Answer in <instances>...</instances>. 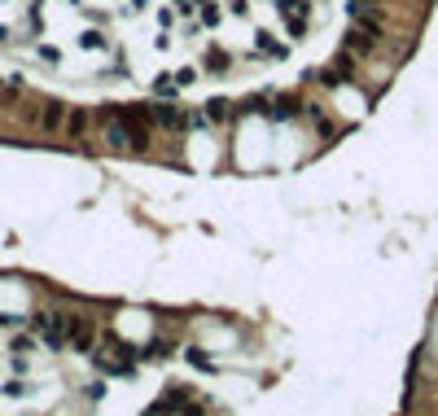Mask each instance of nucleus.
Returning a JSON list of instances; mask_svg holds the SVG:
<instances>
[{
    "label": "nucleus",
    "mask_w": 438,
    "mask_h": 416,
    "mask_svg": "<svg viewBox=\"0 0 438 416\" xmlns=\"http://www.w3.org/2000/svg\"><path fill=\"white\" fill-rule=\"evenodd\" d=\"M136 360H140V351L132 347V342H123L118 333H105V338H101V351H97V368H101V373L132 377L136 373Z\"/></svg>",
    "instance_id": "f257e3e1"
},
{
    "label": "nucleus",
    "mask_w": 438,
    "mask_h": 416,
    "mask_svg": "<svg viewBox=\"0 0 438 416\" xmlns=\"http://www.w3.org/2000/svg\"><path fill=\"white\" fill-rule=\"evenodd\" d=\"M31 325H35V333H40V342L53 347V351L70 342V316H62V311H44V316H35Z\"/></svg>",
    "instance_id": "f03ea898"
},
{
    "label": "nucleus",
    "mask_w": 438,
    "mask_h": 416,
    "mask_svg": "<svg viewBox=\"0 0 438 416\" xmlns=\"http://www.w3.org/2000/svg\"><path fill=\"white\" fill-rule=\"evenodd\" d=\"M276 14L285 22V31L298 40V35H307V22H311V0H276Z\"/></svg>",
    "instance_id": "7ed1b4c3"
},
{
    "label": "nucleus",
    "mask_w": 438,
    "mask_h": 416,
    "mask_svg": "<svg viewBox=\"0 0 438 416\" xmlns=\"http://www.w3.org/2000/svg\"><path fill=\"white\" fill-rule=\"evenodd\" d=\"M303 97H294V92H276V97L263 101V114L272 118V123H289V118H303Z\"/></svg>",
    "instance_id": "20e7f679"
},
{
    "label": "nucleus",
    "mask_w": 438,
    "mask_h": 416,
    "mask_svg": "<svg viewBox=\"0 0 438 416\" xmlns=\"http://www.w3.org/2000/svg\"><path fill=\"white\" fill-rule=\"evenodd\" d=\"M92 342H97V325H92L88 316H70V342H66V347L92 351Z\"/></svg>",
    "instance_id": "39448f33"
},
{
    "label": "nucleus",
    "mask_w": 438,
    "mask_h": 416,
    "mask_svg": "<svg viewBox=\"0 0 438 416\" xmlns=\"http://www.w3.org/2000/svg\"><path fill=\"white\" fill-rule=\"evenodd\" d=\"M149 118H153V127H162V132H180V127H188V114L175 110V105H153Z\"/></svg>",
    "instance_id": "423d86ee"
},
{
    "label": "nucleus",
    "mask_w": 438,
    "mask_h": 416,
    "mask_svg": "<svg viewBox=\"0 0 438 416\" xmlns=\"http://www.w3.org/2000/svg\"><path fill=\"white\" fill-rule=\"evenodd\" d=\"M62 118H66V105L62 101H49V105H44V114H40V127H44V132H57Z\"/></svg>",
    "instance_id": "0eeeda50"
},
{
    "label": "nucleus",
    "mask_w": 438,
    "mask_h": 416,
    "mask_svg": "<svg viewBox=\"0 0 438 416\" xmlns=\"http://www.w3.org/2000/svg\"><path fill=\"white\" fill-rule=\"evenodd\" d=\"M171 351H175V342H167V338H153V342H145V347H140V360H167Z\"/></svg>",
    "instance_id": "6e6552de"
},
{
    "label": "nucleus",
    "mask_w": 438,
    "mask_h": 416,
    "mask_svg": "<svg viewBox=\"0 0 438 416\" xmlns=\"http://www.w3.org/2000/svg\"><path fill=\"white\" fill-rule=\"evenodd\" d=\"M202 66L210 70V75H223V70L232 66V57L223 53V49H206V57H202Z\"/></svg>",
    "instance_id": "1a4fd4ad"
},
{
    "label": "nucleus",
    "mask_w": 438,
    "mask_h": 416,
    "mask_svg": "<svg viewBox=\"0 0 438 416\" xmlns=\"http://www.w3.org/2000/svg\"><path fill=\"white\" fill-rule=\"evenodd\" d=\"M228 118H237L232 101H210L206 105V123H228Z\"/></svg>",
    "instance_id": "9d476101"
},
{
    "label": "nucleus",
    "mask_w": 438,
    "mask_h": 416,
    "mask_svg": "<svg viewBox=\"0 0 438 416\" xmlns=\"http://www.w3.org/2000/svg\"><path fill=\"white\" fill-rule=\"evenodd\" d=\"M254 49L263 53V57H285V53H289L285 44H276V35H259V40H254Z\"/></svg>",
    "instance_id": "9b49d317"
},
{
    "label": "nucleus",
    "mask_w": 438,
    "mask_h": 416,
    "mask_svg": "<svg viewBox=\"0 0 438 416\" xmlns=\"http://www.w3.org/2000/svg\"><path fill=\"white\" fill-rule=\"evenodd\" d=\"M184 355H188V364H193L197 373H215V360H210V355H206L202 347H188Z\"/></svg>",
    "instance_id": "f8f14e48"
},
{
    "label": "nucleus",
    "mask_w": 438,
    "mask_h": 416,
    "mask_svg": "<svg viewBox=\"0 0 438 416\" xmlns=\"http://www.w3.org/2000/svg\"><path fill=\"white\" fill-rule=\"evenodd\" d=\"M180 88H184V83L175 79V75H162L158 83H153V92H158V97H175V92H180Z\"/></svg>",
    "instance_id": "ddd939ff"
},
{
    "label": "nucleus",
    "mask_w": 438,
    "mask_h": 416,
    "mask_svg": "<svg viewBox=\"0 0 438 416\" xmlns=\"http://www.w3.org/2000/svg\"><path fill=\"white\" fill-rule=\"evenodd\" d=\"M66 127H70V136H84V132H88V114H79V110H75V114L66 118Z\"/></svg>",
    "instance_id": "4468645a"
},
{
    "label": "nucleus",
    "mask_w": 438,
    "mask_h": 416,
    "mask_svg": "<svg viewBox=\"0 0 438 416\" xmlns=\"http://www.w3.org/2000/svg\"><path fill=\"white\" fill-rule=\"evenodd\" d=\"M197 14H202V27H215V22H219V9H215V5H210V0H206V5H202V9H197Z\"/></svg>",
    "instance_id": "2eb2a0df"
},
{
    "label": "nucleus",
    "mask_w": 438,
    "mask_h": 416,
    "mask_svg": "<svg viewBox=\"0 0 438 416\" xmlns=\"http://www.w3.org/2000/svg\"><path fill=\"white\" fill-rule=\"evenodd\" d=\"M145 416H175V408H171V403H167V399H158V403H153V408H149Z\"/></svg>",
    "instance_id": "dca6fc26"
},
{
    "label": "nucleus",
    "mask_w": 438,
    "mask_h": 416,
    "mask_svg": "<svg viewBox=\"0 0 438 416\" xmlns=\"http://www.w3.org/2000/svg\"><path fill=\"white\" fill-rule=\"evenodd\" d=\"M5 395L9 399H27V386H22V382H5Z\"/></svg>",
    "instance_id": "f3484780"
},
{
    "label": "nucleus",
    "mask_w": 438,
    "mask_h": 416,
    "mask_svg": "<svg viewBox=\"0 0 438 416\" xmlns=\"http://www.w3.org/2000/svg\"><path fill=\"white\" fill-rule=\"evenodd\" d=\"M0 97H5V83H0Z\"/></svg>",
    "instance_id": "a211bd4d"
},
{
    "label": "nucleus",
    "mask_w": 438,
    "mask_h": 416,
    "mask_svg": "<svg viewBox=\"0 0 438 416\" xmlns=\"http://www.w3.org/2000/svg\"><path fill=\"white\" fill-rule=\"evenodd\" d=\"M369 5H382V0H369Z\"/></svg>",
    "instance_id": "6ab92c4d"
}]
</instances>
